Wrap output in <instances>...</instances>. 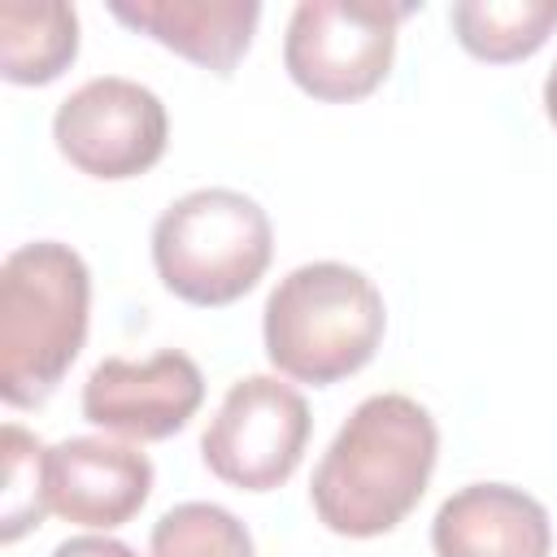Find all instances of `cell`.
I'll return each instance as SVG.
<instances>
[{
    "instance_id": "1",
    "label": "cell",
    "mask_w": 557,
    "mask_h": 557,
    "mask_svg": "<svg viewBox=\"0 0 557 557\" xmlns=\"http://www.w3.org/2000/svg\"><path fill=\"white\" fill-rule=\"evenodd\" d=\"M435 457L440 431L418 400L400 392L361 400L313 470L309 500L318 522L348 540L400 527L422 500Z\"/></svg>"
},
{
    "instance_id": "2",
    "label": "cell",
    "mask_w": 557,
    "mask_h": 557,
    "mask_svg": "<svg viewBox=\"0 0 557 557\" xmlns=\"http://www.w3.org/2000/svg\"><path fill=\"white\" fill-rule=\"evenodd\" d=\"M91 274L70 244L35 239L0 265V396L30 409L74 366L87 339Z\"/></svg>"
},
{
    "instance_id": "3",
    "label": "cell",
    "mask_w": 557,
    "mask_h": 557,
    "mask_svg": "<svg viewBox=\"0 0 557 557\" xmlns=\"http://www.w3.org/2000/svg\"><path fill=\"white\" fill-rule=\"evenodd\" d=\"M379 287L339 261L296 265L265 300V357L296 383H339L357 374L383 344Z\"/></svg>"
},
{
    "instance_id": "4",
    "label": "cell",
    "mask_w": 557,
    "mask_h": 557,
    "mask_svg": "<svg viewBox=\"0 0 557 557\" xmlns=\"http://www.w3.org/2000/svg\"><path fill=\"white\" fill-rule=\"evenodd\" d=\"M274 257L265 209L231 187L178 196L152 226V261L161 283L200 309H218L257 287Z\"/></svg>"
},
{
    "instance_id": "5",
    "label": "cell",
    "mask_w": 557,
    "mask_h": 557,
    "mask_svg": "<svg viewBox=\"0 0 557 557\" xmlns=\"http://www.w3.org/2000/svg\"><path fill=\"white\" fill-rule=\"evenodd\" d=\"M409 9L400 4H352V0H305L296 4L283 39V65L292 83L326 104L370 96L396 57V26Z\"/></svg>"
},
{
    "instance_id": "6",
    "label": "cell",
    "mask_w": 557,
    "mask_h": 557,
    "mask_svg": "<svg viewBox=\"0 0 557 557\" xmlns=\"http://www.w3.org/2000/svg\"><path fill=\"white\" fill-rule=\"evenodd\" d=\"M309 426L313 418L296 387L270 374H248L222 396L209 431L200 435V457L239 492H274L296 474Z\"/></svg>"
},
{
    "instance_id": "7",
    "label": "cell",
    "mask_w": 557,
    "mask_h": 557,
    "mask_svg": "<svg viewBox=\"0 0 557 557\" xmlns=\"http://www.w3.org/2000/svg\"><path fill=\"white\" fill-rule=\"evenodd\" d=\"M52 139L74 170L104 183H122L161 161L170 117L157 91L109 74L83 83L61 100L52 117Z\"/></svg>"
},
{
    "instance_id": "8",
    "label": "cell",
    "mask_w": 557,
    "mask_h": 557,
    "mask_svg": "<svg viewBox=\"0 0 557 557\" xmlns=\"http://www.w3.org/2000/svg\"><path fill=\"white\" fill-rule=\"evenodd\" d=\"M200 400V366L178 348H165L148 361L104 357L83 383V418L126 440H165L183 431Z\"/></svg>"
},
{
    "instance_id": "9",
    "label": "cell",
    "mask_w": 557,
    "mask_h": 557,
    "mask_svg": "<svg viewBox=\"0 0 557 557\" xmlns=\"http://www.w3.org/2000/svg\"><path fill=\"white\" fill-rule=\"evenodd\" d=\"M152 492V461L113 440L74 435L48 448V509L78 527H122Z\"/></svg>"
},
{
    "instance_id": "10",
    "label": "cell",
    "mask_w": 557,
    "mask_h": 557,
    "mask_svg": "<svg viewBox=\"0 0 557 557\" xmlns=\"http://www.w3.org/2000/svg\"><path fill=\"white\" fill-rule=\"evenodd\" d=\"M435 557H548V509L509 483H470L453 492L431 522Z\"/></svg>"
},
{
    "instance_id": "11",
    "label": "cell",
    "mask_w": 557,
    "mask_h": 557,
    "mask_svg": "<svg viewBox=\"0 0 557 557\" xmlns=\"http://www.w3.org/2000/svg\"><path fill=\"white\" fill-rule=\"evenodd\" d=\"M109 13L213 74H231L239 65L261 22L257 0H113Z\"/></svg>"
},
{
    "instance_id": "12",
    "label": "cell",
    "mask_w": 557,
    "mask_h": 557,
    "mask_svg": "<svg viewBox=\"0 0 557 557\" xmlns=\"http://www.w3.org/2000/svg\"><path fill=\"white\" fill-rule=\"evenodd\" d=\"M78 57L74 4H0V74L22 87L52 83Z\"/></svg>"
},
{
    "instance_id": "13",
    "label": "cell",
    "mask_w": 557,
    "mask_h": 557,
    "mask_svg": "<svg viewBox=\"0 0 557 557\" xmlns=\"http://www.w3.org/2000/svg\"><path fill=\"white\" fill-rule=\"evenodd\" d=\"M448 22L470 57L509 65L544 48L557 26V0H457Z\"/></svg>"
},
{
    "instance_id": "14",
    "label": "cell",
    "mask_w": 557,
    "mask_h": 557,
    "mask_svg": "<svg viewBox=\"0 0 557 557\" xmlns=\"http://www.w3.org/2000/svg\"><path fill=\"white\" fill-rule=\"evenodd\" d=\"M152 557H252L248 527L209 500L174 505L152 527Z\"/></svg>"
},
{
    "instance_id": "15",
    "label": "cell",
    "mask_w": 557,
    "mask_h": 557,
    "mask_svg": "<svg viewBox=\"0 0 557 557\" xmlns=\"http://www.w3.org/2000/svg\"><path fill=\"white\" fill-rule=\"evenodd\" d=\"M48 513V448L22 426H4V513L0 535L13 544Z\"/></svg>"
},
{
    "instance_id": "16",
    "label": "cell",
    "mask_w": 557,
    "mask_h": 557,
    "mask_svg": "<svg viewBox=\"0 0 557 557\" xmlns=\"http://www.w3.org/2000/svg\"><path fill=\"white\" fill-rule=\"evenodd\" d=\"M52 557H139V553L126 548L122 540H109V535H74L65 544H57Z\"/></svg>"
},
{
    "instance_id": "17",
    "label": "cell",
    "mask_w": 557,
    "mask_h": 557,
    "mask_svg": "<svg viewBox=\"0 0 557 557\" xmlns=\"http://www.w3.org/2000/svg\"><path fill=\"white\" fill-rule=\"evenodd\" d=\"M544 113H548V122L557 126V65L548 70V83H544Z\"/></svg>"
}]
</instances>
